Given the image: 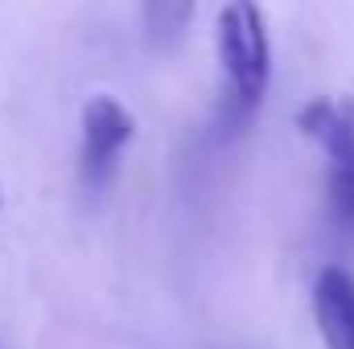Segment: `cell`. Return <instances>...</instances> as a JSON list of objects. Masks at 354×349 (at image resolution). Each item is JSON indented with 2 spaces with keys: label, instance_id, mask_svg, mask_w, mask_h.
I'll list each match as a JSON object with an SVG mask.
<instances>
[{
  "label": "cell",
  "instance_id": "cell-1",
  "mask_svg": "<svg viewBox=\"0 0 354 349\" xmlns=\"http://www.w3.org/2000/svg\"><path fill=\"white\" fill-rule=\"evenodd\" d=\"M218 62L227 74V115L231 123H243L268 94L272 79V46L268 25L256 0H227L218 12Z\"/></svg>",
  "mask_w": 354,
  "mask_h": 349
},
{
  "label": "cell",
  "instance_id": "cell-2",
  "mask_svg": "<svg viewBox=\"0 0 354 349\" xmlns=\"http://www.w3.org/2000/svg\"><path fill=\"white\" fill-rule=\"evenodd\" d=\"M301 132L326 152V206L334 230L354 239V103L313 99L301 111Z\"/></svg>",
  "mask_w": 354,
  "mask_h": 349
},
{
  "label": "cell",
  "instance_id": "cell-3",
  "mask_svg": "<svg viewBox=\"0 0 354 349\" xmlns=\"http://www.w3.org/2000/svg\"><path fill=\"white\" fill-rule=\"evenodd\" d=\"M136 136V119L132 111L111 99V94H95L83 107V144H79V177L91 193H99L124 157V148Z\"/></svg>",
  "mask_w": 354,
  "mask_h": 349
},
{
  "label": "cell",
  "instance_id": "cell-4",
  "mask_svg": "<svg viewBox=\"0 0 354 349\" xmlns=\"http://www.w3.org/2000/svg\"><path fill=\"white\" fill-rule=\"evenodd\" d=\"M313 317L330 349H354V275L326 267L313 283Z\"/></svg>",
  "mask_w": 354,
  "mask_h": 349
},
{
  "label": "cell",
  "instance_id": "cell-5",
  "mask_svg": "<svg viewBox=\"0 0 354 349\" xmlns=\"http://www.w3.org/2000/svg\"><path fill=\"white\" fill-rule=\"evenodd\" d=\"M140 12L153 50H174L194 21V0H140Z\"/></svg>",
  "mask_w": 354,
  "mask_h": 349
}]
</instances>
